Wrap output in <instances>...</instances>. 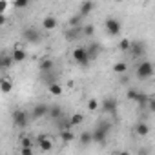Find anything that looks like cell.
<instances>
[{
	"label": "cell",
	"mask_w": 155,
	"mask_h": 155,
	"mask_svg": "<svg viewBox=\"0 0 155 155\" xmlns=\"http://www.w3.org/2000/svg\"><path fill=\"white\" fill-rule=\"evenodd\" d=\"M110 131H111V122H108V120L99 122V126H97L95 131H93V142H97V144H106Z\"/></svg>",
	"instance_id": "obj_1"
},
{
	"label": "cell",
	"mask_w": 155,
	"mask_h": 155,
	"mask_svg": "<svg viewBox=\"0 0 155 155\" xmlns=\"http://www.w3.org/2000/svg\"><path fill=\"white\" fill-rule=\"evenodd\" d=\"M153 73H155V66H153V62H150V60H142V62L135 68V75H137L139 81H148V79H151Z\"/></svg>",
	"instance_id": "obj_2"
},
{
	"label": "cell",
	"mask_w": 155,
	"mask_h": 155,
	"mask_svg": "<svg viewBox=\"0 0 155 155\" xmlns=\"http://www.w3.org/2000/svg\"><path fill=\"white\" fill-rule=\"evenodd\" d=\"M40 38H42V35H40V31L37 28L29 26V28H24L22 29V40L26 44H38Z\"/></svg>",
	"instance_id": "obj_3"
},
{
	"label": "cell",
	"mask_w": 155,
	"mask_h": 155,
	"mask_svg": "<svg viewBox=\"0 0 155 155\" xmlns=\"http://www.w3.org/2000/svg\"><path fill=\"white\" fill-rule=\"evenodd\" d=\"M73 60L79 64V66H82V68L90 66V62H91V58H90L86 48H75V49H73Z\"/></svg>",
	"instance_id": "obj_4"
},
{
	"label": "cell",
	"mask_w": 155,
	"mask_h": 155,
	"mask_svg": "<svg viewBox=\"0 0 155 155\" xmlns=\"http://www.w3.org/2000/svg\"><path fill=\"white\" fill-rule=\"evenodd\" d=\"M117 108H119V102L113 97H106L101 104V111L108 113V115H113V117H117Z\"/></svg>",
	"instance_id": "obj_5"
},
{
	"label": "cell",
	"mask_w": 155,
	"mask_h": 155,
	"mask_svg": "<svg viewBox=\"0 0 155 155\" xmlns=\"http://www.w3.org/2000/svg\"><path fill=\"white\" fill-rule=\"evenodd\" d=\"M104 28H106L108 35H111V37H119V35H120V29H122V24H120L117 18L110 17V18H106V22H104Z\"/></svg>",
	"instance_id": "obj_6"
},
{
	"label": "cell",
	"mask_w": 155,
	"mask_h": 155,
	"mask_svg": "<svg viewBox=\"0 0 155 155\" xmlns=\"http://www.w3.org/2000/svg\"><path fill=\"white\" fill-rule=\"evenodd\" d=\"M128 53L131 55V58H139V57H142L146 53V44L142 40H131Z\"/></svg>",
	"instance_id": "obj_7"
},
{
	"label": "cell",
	"mask_w": 155,
	"mask_h": 155,
	"mask_svg": "<svg viewBox=\"0 0 155 155\" xmlns=\"http://www.w3.org/2000/svg\"><path fill=\"white\" fill-rule=\"evenodd\" d=\"M13 124H15L17 128H26V126H28V113L22 111V110L13 111Z\"/></svg>",
	"instance_id": "obj_8"
},
{
	"label": "cell",
	"mask_w": 155,
	"mask_h": 155,
	"mask_svg": "<svg viewBox=\"0 0 155 155\" xmlns=\"http://www.w3.org/2000/svg\"><path fill=\"white\" fill-rule=\"evenodd\" d=\"M48 113H49V106L44 104V102L35 104L33 110H31V117H33V119H42V117H46Z\"/></svg>",
	"instance_id": "obj_9"
},
{
	"label": "cell",
	"mask_w": 155,
	"mask_h": 155,
	"mask_svg": "<svg viewBox=\"0 0 155 155\" xmlns=\"http://www.w3.org/2000/svg\"><path fill=\"white\" fill-rule=\"evenodd\" d=\"M35 140H37L38 148H40L42 151H51V150H53V142H51V139H49L48 135H42V133H40Z\"/></svg>",
	"instance_id": "obj_10"
},
{
	"label": "cell",
	"mask_w": 155,
	"mask_h": 155,
	"mask_svg": "<svg viewBox=\"0 0 155 155\" xmlns=\"http://www.w3.org/2000/svg\"><path fill=\"white\" fill-rule=\"evenodd\" d=\"M84 35V31H82V26H77V28H69L68 31H66V40H69V42H73V40H79L81 37Z\"/></svg>",
	"instance_id": "obj_11"
},
{
	"label": "cell",
	"mask_w": 155,
	"mask_h": 155,
	"mask_svg": "<svg viewBox=\"0 0 155 155\" xmlns=\"http://www.w3.org/2000/svg\"><path fill=\"white\" fill-rule=\"evenodd\" d=\"M42 82L46 84V86H51V84H55V82H58V73L55 71V69H51V71H46V73H42Z\"/></svg>",
	"instance_id": "obj_12"
},
{
	"label": "cell",
	"mask_w": 155,
	"mask_h": 155,
	"mask_svg": "<svg viewBox=\"0 0 155 155\" xmlns=\"http://www.w3.org/2000/svg\"><path fill=\"white\" fill-rule=\"evenodd\" d=\"M86 49H88V55H90V58H91V60H95V58L99 57V53L102 51L101 44H97V42H90V44L86 46Z\"/></svg>",
	"instance_id": "obj_13"
},
{
	"label": "cell",
	"mask_w": 155,
	"mask_h": 155,
	"mask_svg": "<svg viewBox=\"0 0 155 155\" xmlns=\"http://www.w3.org/2000/svg\"><path fill=\"white\" fill-rule=\"evenodd\" d=\"M58 26V20L55 18V17H44V20H42V28L46 29V31H51V29H55Z\"/></svg>",
	"instance_id": "obj_14"
},
{
	"label": "cell",
	"mask_w": 155,
	"mask_h": 155,
	"mask_svg": "<svg viewBox=\"0 0 155 155\" xmlns=\"http://www.w3.org/2000/svg\"><path fill=\"white\" fill-rule=\"evenodd\" d=\"M11 57H13V60H15V62H24V60H26V57H28V53H26L22 48L15 46V49L11 51Z\"/></svg>",
	"instance_id": "obj_15"
},
{
	"label": "cell",
	"mask_w": 155,
	"mask_h": 155,
	"mask_svg": "<svg viewBox=\"0 0 155 155\" xmlns=\"http://www.w3.org/2000/svg\"><path fill=\"white\" fill-rule=\"evenodd\" d=\"M38 69H40V73L51 71V69H55V62H53L51 58H42L40 64H38Z\"/></svg>",
	"instance_id": "obj_16"
},
{
	"label": "cell",
	"mask_w": 155,
	"mask_h": 155,
	"mask_svg": "<svg viewBox=\"0 0 155 155\" xmlns=\"http://www.w3.org/2000/svg\"><path fill=\"white\" fill-rule=\"evenodd\" d=\"M91 11H93V2H91V0H84V2L81 4V8H79V13L82 17H88Z\"/></svg>",
	"instance_id": "obj_17"
},
{
	"label": "cell",
	"mask_w": 155,
	"mask_h": 155,
	"mask_svg": "<svg viewBox=\"0 0 155 155\" xmlns=\"http://www.w3.org/2000/svg\"><path fill=\"white\" fill-rule=\"evenodd\" d=\"M13 57L9 55V53H4L2 55V58H0V68H2V69H9L11 66H13Z\"/></svg>",
	"instance_id": "obj_18"
},
{
	"label": "cell",
	"mask_w": 155,
	"mask_h": 155,
	"mask_svg": "<svg viewBox=\"0 0 155 155\" xmlns=\"http://www.w3.org/2000/svg\"><path fill=\"white\" fill-rule=\"evenodd\" d=\"M0 90H2L4 95H8V93L13 90V82L8 79V77H2V81H0Z\"/></svg>",
	"instance_id": "obj_19"
},
{
	"label": "cell",
	"mask_w": 155,
	"mask_h": 155,
	"mask_svg": "<svg viewBox=\"0 0 155 155\" xmlns=\"http://www.w3.org/2000/svg\"><path fill=\"white\" fill-rule=\"evenodd\" d=\"M48 117L53 119V120H58V119L62 117V108H60V106H49V113H48Z\"/></svg>",
	"instance_id": "obj_20"
},
{
	"label": "cell",
	"mask_w": 155,
	"mask_h": 155,
	"mask_svg": "<svg viewBox=\"0 0 155 155\" xmlns=\"http://www.w3.org/2000/svg\"><path fill=\"white\" fill-rule=\"evenodd\" d=\"M135 133H137L139 137H146V135L150 133V126H148L146 122H139V124L135 126Z\"/></svg>",
	"instance_id": "obj_21"
},
{
	"label": "cell",
	"mask_w": 155,
	"mask_h": 155,
	"mask_svg": "<svg viewBox=\"0 0 155 155\" xmlns=\"http://www.w3.org/2000/svg\"><path fill=\"white\" fill-rule=\"evenodd\" d=\"M79 140H81L82 146L91 144V142H93V131H82V133L79 135Z\"/></svg>",
	"instance_id": "obj_22"
},
{
	"label": "cell",
	"mask_w": 155,
	"mask_h": 155,
	"mask_svg": "<svg viewBox=\"0 0 155 155\" xmlns=\"http://www.w3.org/2000/svg\"><path fill=\"white\" fill-rule=\"evenodd\" d=\"M135 102H137V106H139L140 110H146V108H148V102H150V95H146V93H139V99H137Z\"/></svg>",
	"instance_id": "obj_23"
},
{
	"label": "cell",
	"mask_w": 155,
	"mask_h": 155,
	"mask_svg": "<svg viewBox=\"0 0 155 155\" xmlns=\"http://www.w3.org/2000/svg\"><path fill=\"white\" fill-rule=\"evenodd\" d=\"M82 20H84V17H82L81 13L73 15V17L69 18V28H77V26H82Z\"/></svg>",
	"instance_id": "obj_24"
},
{
	"label": "cell",
	"mask_w": 155,
	"mask_h": 155,
	"mask_svg": "<svg viewBox=\"0 0 155 155\" xmlns=\"http://www.w3.org/2000/svg\"><path fill=\"white\" fill-rule=\"evenodd\" d=\"M69 122H71V126H81L84 122V115L82 113H75V115L69 117Z\"/></svg>",
	"instance_id": "obj_25"
},
{
	"label": "cell",
	"mask_w": 155,
	"mask_h": 155,
	"mask_svg": "<svg viewBox=\"0 0 155 155\" xmlns=\"http://www.w3.org/2000/svg\"><path fill=\"white\" fill-rule=\"evenodd\" d=\"M48 90H49V93H51L53 97H60V95H62V86H60L58 82H55V84L48 86Z\"/></svg>",
	"instance_id": "obj_26"
},
{
	"label": "cell",
	"mask_w": 155,
	"mask_h": 155,
	"mask_svg": "<svg viewBox=\"0 0 155 155\" xmlns=\"http://www.w3.org/2000/svg\"><path fill=\"white\" fill-rule=\"evenodd\" d=\"M60 140H64V142H71V140H75V133L69 131V130H62V131H60Z\"/></svg>",
	"instance_id": "obj_27"
},
{
	"label": "cell",
	"mask_w": 155,
	"mask_h": 155,
	"mask_svg": "<svg viewBox=\"0 0 155 155\" xmlns=\"http://www.w3.org/2000/svg\"><path fill=\"white\" fill-rule=\"evenodd\" d=\"M113 71H115L117 75H124V73L128 71V64H126V62H117V64L113 66Z\"/></svg>",
	"instance_id": "obj_28"
},
{
	"label": "cell",
	"mask_w": 155,
	"mask_h": 155,
	"mask_svg": "<svg viewBox=\"0 0 155 155\" xmlns=\"http://www.w3.org/2000/svg\"><path fill=\"white\" fill-rule=\"evenodd\" d=\"M101 110V104L97 102V99H90L88 101V111H99Z\"/></svg>",
	"instance_id": "obj_29"
},
{
	"label": "cell",
	"mask_w": 155,
	"mask_h": 155,
	"mask_svg": "<svg viewBox=\"0 0 155 155\" xmlns=\"http://www.w3.org/2000/svg\"><path fill=\"white\" fill-rule=\"evenodd\" d=\"M139 93H140V91H137L135 88H130L128 93H126V97H128V101H133V102H135V101L139 99Z\"/></svg>",
	"instance_id": "obj_30"
},
{
	"label": "cell",
	"mask_w": 155,
	"mask_h": 155,
	"mask_svg": "<svg viewBox=\"0 0 155 155\" xmlns=\"http://www.w3.org/2000/svg\"><path fill=\"white\" fill-rule=\"evenodd\" d=\"M82 31H84V37H88V38L95 35V28H93L91 24H86V26L82 28Z\"/></svg>",
	"instance_id": "obj_31"
},
{
	"label": "cell",
	"mask_w": 155,
	"mask_h": 155,
	"mask_svg": "<svg viewBox=\"0 0 155 155\" xmlns=\"http://www.w3.org/2000/svg\"><path fill=\"white\" fill-rule=\"evenodd\" d=\"M130 44H131V40H128V38H122V40L119 42V49L128 53V49H130Z\"/></svg>",
	"instance_id": "obj_32"
},
{
	"label": "cell",
	"mask_w": 155,
	"mask_h": 155,
	"mask_svg": "<svg viewBox=\"0 0 155 155\" xmlns=\"http://www.w3.org/2000/svg\"><path fill=\"white\" fill-rule=\"evenodd\" d=\"M26 6H29V0H13V8H17V9H22Z\"/></svg>",
	"instance_id": "obj_33"
},
{
	"label": "cell",
	"mask_w": 155,
	"mask_h": 155,
	"mask_svg": "<svg viewBox=\"0 0 155 155\" xmlns=\"http://www.w3.org/2000/svg\"><path fill=\"white\" fill-rule=\"evenodd\" d=\"M35 142H37V140H33L31 137H24L20 144H22V146H29V148H33V144H35Z\"/></svg>",
	"instance_id": "obj_34"
},
{
	"label": "cell",
	"mask_w": 155,
	"mask_h": 155,
	"mask_svg": "<svg viewBox=\"0 0 155 155\" xmlns=\"http://www.w3.org/2000/svg\"><path fill=\"white\" fill-rule=\"evenodd\" d=\"M20 153H22V155H33V148H29V146H22V148H20Z\"/></svg>",
	"instance_id": "obj_35"
},
{
	"label": "cell",
	"mask_w": 155,
	"mask_h": 155,
	"mask_svg": "<svg viewBox=\"0 0 155 155\" xmlns=\"http://www.w3.org/2000/svg\"><path fill=\"white\" fill-rule=\"evenodd\" d=\"M148 111L155 113V97H150V102H148Z\"/></svg>",
	"instance_id": "obj_36"
},
{
	"label": "cell",
	"mask_w": 155,
	"mask_h": 155,
	"mask_svg": "<svg viewBox=\"0 0 155 155\" xmlns=\"http://www.w3.org/2000/svg\"><path fill=\"white\" fill-rule=\"evenodd\" d=\"M8 8V0H0V13H4Z\"/></svg>",
	"instance_id": "obj_37"
},
{
	"label": "cell",
	"mask_w": 155,
	"mask_h": 155,
	"mask_svg": "<svg viewBox=\"0 0 155 155\" xmlns=\"http://www.w3.org/2000/svg\"><path fill=\"white\" fill-rule=\"evenodd\" d=\"M128 82H130V79H128L126 75H124V77H120V81H119V84H120V86H126Z\"/></svg>",
	"instance_id": "obj_38"
},
{
	"label": "cell",
	"mask_w": 155,
	"mask_h": 155,
	"mask_svg": "<svg viewBox=\"0 0 155 155\" xmlns=\"http://www.w3.org/2000/svg\"><path fill=\"white\" fill-rule=\"evenodd\" d=\"M115 2H124V0H115Z\"/></svg>",
	"instance_id": "obj_39"
}]
</instances>
